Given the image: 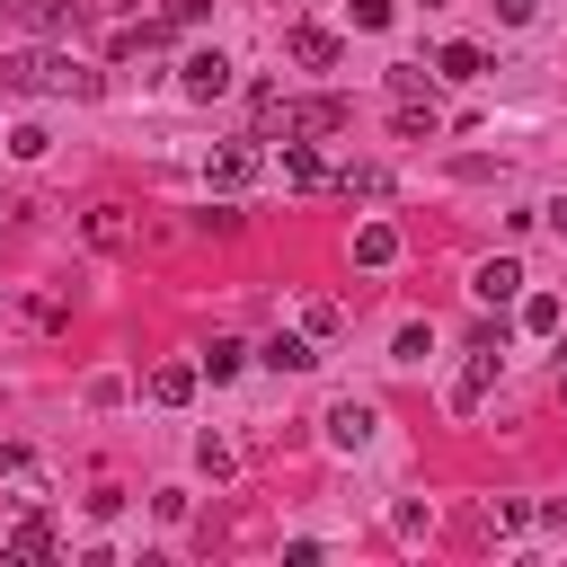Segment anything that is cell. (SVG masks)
Returning a JSON list of instances; mask_svg holds the SVG:
<instances>
[{
  "label": "cell",
  "instance_id": "obj_2",
  "mask_svg": "<svg viewBox=\"0 0 567 567\" xmlns=\"http://www.w3.org/2000/svg\"><path fill=\"white\" fill-rule=\"evenodd\" d=\"M204 178H213V186H249V178H257V142H222Z\"/></svg>",
  "mask_w": 567,
  "mask_h": 567
},
{
  "label": "cell",
  "instance_id": "obj_13",
  "mask_svg": "<svg viewBox=\"0 0 567 567\" xmlns=\"http://www.w3.org/2000/svg\"><path fill=\"white\" fill-rule=\"evenodd\" d=\"M293 62L328 71V62H337V36H319V27H293Z\"/></svg>",
  "mask_w": 567,
  "mask_h": 567
},
{
  "label": "cell",
  "instance_id": "obj_12",
  "mask_svg": "<svg viewBox=\"0 0 567 567\" xmlns=\"http://www.w3.org/2000/svg\"><path fill=\"white\" fill-rule=\"evenodd\" d=\"M487 382H496V354H479V364L453 382V408H479V399H487Z\"/></svg>",
  "mask_w": 567,
  "mask_h": 567
},
{
  "label": "cell",
  "instance_id": "obj_8",
  "mask_svg": "<svg viewBox=\"0 0 567 567\" xmlns=\"http://www.w3.org/2000/svg\"><path fill=\"white\" fill-rule=\"evenodd\" d=\"M399 142H435V98H399Z\"/></svg>",
  "mask_w": 567,
  "mask_h": 567
},
{
  "label": "cell",
  "instance_id": "obj_7",
  "mask_svg": "<svg viewBox=\"0 0 567 567\" xmlns=\"http://www.w3.org/2000/svg\"><path fill=\"white\" fill-rule=\"evenodd\" d=\"M284 178H293V186H319V178H328L319 142H284Z\"/></svg>",
  "mask_w": 567,
  "mask_h": 567
},
{
  "label": "cell",
  "instance_id": "obj_16",
  "mask_svg": "<svg viewBox=\"0 0 567 567\" xmlns=\"http://www.w3.org/2000/svg\"><path fill=\"white\" fill-rule=\"evenodd\" d=\"M10 550H19V558H45V550H53V523H19Z\"/></svg>",
  "mask_w": 567,
  "mask_h": 567
},
{
  "label": "cell",
  "instance_id": "obj_18",
  "mask_svg": "<svg viewBox=\"0 0 567 567\" xmlns=\"http://www.w3.org/2000/svg\"><path fill=\"white\" fill-rule=\"evenodd\" d=\"M354 27H390V0H354Z\"/></svg>",
  "mask_w": 567,
  "mask_h": 567
},
{
  "label": "cell",
  "instance_id": "obj_15",
  "mask_svg": "<svg viewBox=\"0 0 567 567\" xmlns=\"http://www.w3.org/2000/svg\"><path fill=\"white\" fill-rule=\"evenodd\" d=\"M435 71H444V81H479L487 53H479V45H444V62H435Z\"/></svg>",
  "mask_w": 567,
  "mask_h": 567
},
{
  "label": "cell",
  "instance_id": "obj_4",
  "mask_svg": "<svg viewBox=\"0 0 567 567\" xmlns=\"http://www.w3.org/2000/svg\"><path fill=\"white\" fill-rule=\"evenodd\" d=\"M231 89V62L222 53H186V98H222Z\"/></svg>",
  "mask_w": 567,
  "mask_h": 567
},
{
  "label": "cell",
  "instance_id": "obj_9",
  "mask_svg": "<svg viewBox=\"0 0 567 567\" xmlns=\"http://www.w3.org/2000/svg\"><path fill=\"white\" fill-rule=\"evenodd\" d=\"M89 240H98V249H124V240H133V222H124V204H98V213H89Z\"/></svg>",
  "mask_w": 567,
  "mask_h": 567
},
{
  "label": "cell",
  "instance_id": "obj_19",
  "mask_svg": "<svg viewBox=\"0 0 567 567\" xmlns=\"http://www.w3.org/2000/svg\"><path fill=\"white\" fill-rule=\"evenodd\" d=\"M532 10H541V0H496V19H506V27H523Z\"/></svg>",
  "mask_w": 567,
  "mask_h": 567
},
{
  "label": "cell",
  "instance_id": "obj_3",
  "mask_svg": "<svg viewBox=\"0 0 567 567\" xmlns=\"http://www.w3.org/2000/svg\"><path fill=\"white\" fill-rule=\"evenodd\" d=\"M470 293H479V302H515V293H523V266H515V257H487Z\"/></svg>",
  "mask_w": 567,
  "mask_h": 567
},
{
  "label": "cell",
  "instance_id": "obj_17",
  "mask_svg": "<svg viewBox=\"0 0 567 567\" xmlns=\"http://www.w3.org/2000/svg\"><path fill=\"white\" fill-rule=\"evenodd\" d=\"M337 319H346L337 302H311V311H302V328H311V337H337Z\"/></svg>",
  "mask_w": 567,
  "mask_h": 567
},
{
  "label": "cell",
  "instance_id": "obj_11",
  "mask_svg": "<svg viewBox=\"0 0 567 567\" xmlns=\"http://www.w3.org/2000/svg\"><path fill=\"white\" fill-rule=\"evenodd\" d=\"M266 364H275V373H311L319 354H311V337H275V346H266Z\"/></svg>",
  "mask_w": 567,
  "mask_h": 567
},
{
  "label": "cell",
  "instance_id": "obj_10",
  "mask_svg": "<svg viewBox=\"0 0 567 567\" xmlns=\"http://www.w3.org/2000/svg\"><path fill=\"white\" fill-rule=\"evenodd\" d=\"M240 364H249V346H240V337H213V346H204V373H213V382H231Z\"/></svg>",
  "mask_w": 567,
  "mask_h": 567
},
{
  "label": "cell",
  "instance_id": "obj_14",
  "mask_svg": "<svg viewBox=\"0 0 567 567\" xmlns=\"http://www.w3.org/2000/svg\"><path fill=\"white\" fill-rule=\"evenodd\" d=\"M186 390H195V364H160V373H152V399H160V408H178Z\"/></svg>",
  "mask_w": 567,
  "mask_h": 567
},
{
  "label": "cell",
  "instance_id": "obj_21",
  "mask_svg": "<svg viewBox=\"0 0 567 567\" xmlns=\"http://www.w3.org/2000/svg\"><path fill=\"white\" fill-rule=\"evenodd\" d=\"M425 10H444V0H425Z\"/></svg>",
  "mask_w": 567,
  "mask_h": 567
},
{
  "label": "cell",
  "instance_id": "obj_5",
  "mask_svg": "<svg viewBox=\"0 0 567 567\" xmlns=\"http://www.w3.org/2000/svg\"><path fill=\"white\" fill-rule=\"evenodd\" d=\"M399 257V231L390 222H364V231H354V266H390Z\"/></svg>",
  "mask_w": 567,
  "mask_h": 567
},
{
  "label": "cell",
  "instance_id": "obj_6",
  "mask_svg": "<svg viewBox=\"0 0 567 567\" xmlns=\"http://www.w3.org/2000/svg\"><path fill=\"white\" fill-rule=\"evenodd\" d=\"M328 435H337L346 453H354V444H373V408H354V399H346V408H328Z\"/></svg>",
  "mask_w": 567,
  "mask_h": 567
},
{
  "label": "cell",
  "instance_id": "obj_1",
  "mask_svg": "<svg viewBox=\"0 0 567 567\" xmlns=\"http://www.w3.org/2000/svg\"><path fill=\"white\" fill-rule=\"evenodd\" d=\"M0 89H89V71H71L62 53H10L0 62Z\"/></svg>",
  "mask_w": 567,
  "mask_h": 567
},
{
  "label": "cell",
  "instance_id": "obj_20",
  "mask_svg": "<svg viewBox=\"0 0 567 567\" xmlns=\"http://www.w3.org/2000/svg\"><path fill=\"white\" fill-rule=\"evenodd\" d=\"M558 399H567V373H558Z\"/></svg>",
  "mask_w": 567,
  "mask_h": 567
}]
</instances>
